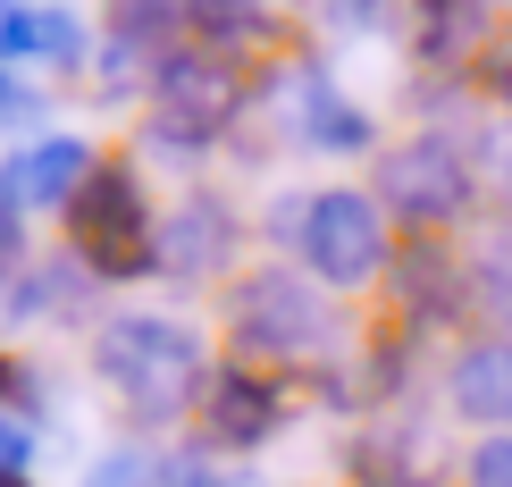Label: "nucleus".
Here are the masks:
<instances>
[{
  "mask_svg": "<svg viewBox=\"0 0 512 487\" xmlns=\"http://www.w3.org/2000/svg\"><path fill=\"white\" fill-rule=\"evenodd\" d=\"M269 244L294 252V269L319 278L328 294H353L370 278L395 269V227H387V202L370 185H311V194H277L269 202Z\"/></svg>",
  "mask_w": 512,
  "mask_h": 487,
  "instance_id": "nucleus-1",
  "label": "nucleus"
},
{
  "mask_svg": "<svg viewBox=\"0 0 512 487\" xmlns=\"http://www.w3.org/2000/svg\"><path fill=\"white\" fill-rule=\"evenodd\" d=\"M93 378L126 412L177 420V412H202L210 345H202L194 320H177V311H118V320H101V336H93Z\"/></svg>",
  "mask_w": 512,
  "mask_h": 487,
  "instance_id": "nucleus-2",
  "label": "nucleus"
},
{
  "mask_svg": "<svg viewBox=\"0 0 512 487\" xmlns=\"http://www.w3.org/2000/svg\"><path fill=\"white\" fill-rule=\"evenodd\" d=\"M59 219H68V261L84 278H152L160 269V210L143 194L135 152H101V168Z\"/></svg>",
  "mask_w": 512,
  "mask_h": 487,
  "instance_id": "nucleus-3",
  "label": "nucleus"
},
{
  "mask_svg": "<svg viewBox=\"0 0 512 487\" xmlns=\"http://www.w3.org/2000/svg\"><path fill=\"white\" fill-rule=\"evenodd\" d=\"M227 336H236V353L252 370L261 362L269 370L311 362V353L336 336V294L319 278H303V269L261 261V269H244V278L227 286Z\"/></svg>",
  "mask_w": 512,
  "mask_h": 487,
  "instance_id": "nucleus-4",
  "label": "nucleus"
},
{
  "mask_svg": "<svg viewBox=\"0 0 512 487\" xmlns=\"http://www.w3.org/2000/svg\"><path fill=\"white\" fill-rule=\"evenodd\" d=\"M378 202H387V219L420 227V236L454 227L462 210L479 202V152H471V135H454V126H420V135L387 143V152H378Z\"/></svg>",
  "mask_w": 512,
  "mask_h": 487,
  "instance_id": "nucleus-5",
  "label": "nucleus"
},
{
  "mask_svg": "<svg viewBox=\"0 0 512 487\" xmlns=\"http://www.w3.org/2000/svg\"><path fill=\"white\" fill-rule=\"evenodd\" d=\"M269 118L286 126L303 152H328V160H353V152H378V118L319 68L311 51H294L286 68L269 76Z\"/></svg>",
  "mask_w": 512,
  "mask_h": 487,
  "instance_id": "nucleus-6",
  "label": "nucleus"
},
{
  "mask_svg": "<svg viewBox=\"0 0 512 487\" xmlns=\"http://www.w3.org/2000/svg\"><path fill=\"white\" fill-rule=\"evenodd\" d=\"M387 34H403V51L429 76H471L479 51L504 34V17H496V0H395Z\"/></svg>",
  "mask_w": 512,
  "mask_h": 487,
  "instance_id": "nucleus-7",
  "label": "nucleus"
},
{
  "mask_svg": "<svg viewBox=\"0 0 512 487\" xmlns=\"http://www.w3.org/2000/svg\"><path fill=\"white\" fill-rule=\"evenodd\" d=\"M236 244H244V219L219 185H194V194H177L160 210V269L168 278H227Z\"/></svg>",
  "mask_w": 512,
  "mask_h": 487,
  "instance_id": "nucleus-8",
  "label": "nucleus"
},
{
  "mask_svg": "<svg viewBox=\"0 0 512 487\" xmlns=\"http://www.w3.org/2000/svg\"><path fill=\"white\" fill-rule=\"evenodd\" d=\"M277 412H286V387H277V370H252V362L210 370V387H202V437H210V446L252 454V446L277 429Z\"/></svg>",
  "mask_w": 512,
  "mask_h": 487,
  "instance_id": "nucleus-9",
  "label": "nucleus"
},
{
  "mask_svg": "<svg viewBox=\"0 0 512 487\" xmlns=\"http://www.w3.org/2000/svg\"><path fill=\"white\" fill-rule=\"evenodd\" d=\"M387 278H395V311L412 328H437V320H462V311H471V261L445 236H412L395 252Z\"/></svg>",
  "mask_w": 512,
  "mask_h": 487,
  "instance_id": "nucleus-10",
  "label": "nucleus"
},
{
  "mask_svg": "<svg viewBox=\"0 0 512 487\" xmlns=\"http://www.w3.org/2000/svg\"><path fill=\"white\" fill-rule=\"evenodd\" d=\"M101 168V152L84 135H34L26 152H9L0 160V177H9V194L17 210H68L84 194V177Z\"/></svg>",
  "mask_w": 512,
  "mask_h": 487,
  "instance_id": "nucleus-11",
  "label": "nucleus"
},
{
  "mask_svg": "<svg viewBox=\"0 0 512 487\" xmlns=\"http://www.w3.org/2000/svg\"><path fill=\"white\" fill-rule=\"evenodd\" d=\"M445 404L462 420H479V429H512V336H479V345L454 353V370H445Z\"/></svg>",
  "mask_w": 512,
  "mask_h": 487,
  "instance_id": "nucleus-12",
  "label": "nucleus"
},
{
  "mask_svg": "<svg viewBox=\"0 0 512 487\" xmlns=\"http://www.w3.org/2000/svg\"><path fill=\"white\" fill-rule=\"evenodd\" d=\"M462 261H471V311L496 320V336H512V236H487Z\"/></svg>",
  "mask_w": 512,
  "mask_h": 487,
  "instance_id": "nucleus-13",
  "label": "nucleus"
},
{
  "mask_svg": "<svg viewBox=\"0 0 512 487\" xmlns=\"http://www.w3.org/2000/svg\"><path fill=\"white\" fill-rule=\"evenodd\" d=\"M303 26L311 34H387L395 0H303Z\"/></svg>",
  "mask_w": 512,
  "mask_h": 487,
  "instance_id": "nucleus-14",
  "label": "nucleus"
},
{
  "mask_svg": "<svg viewBox=\"0 0 512 487\" xmlns=\"http://www.w3.org/2000/svg\"><path fill=\"white\" fill-rule=\"evenodd\" d=\"M471 84H479V101H496V110L512 118V26H504V34L487 42V51H479V68H471Z\"/></svg>",
  "mask_w": 512,
  "mask_h": 487,
  "instance_id": "nucleus-15",
  "label": "nucleus"
},
{
  "mask_svg": "<svg viewBox=\"0 0 512 487\" xmlns=\"http://www.w3.org/2000/svg\"><path fill=\"white\" fill-rule=\"evenodd\" d=\"M462 487H512V429L479 437V446L462 454Z\"/></svg>",
  "mask_w": 512,
  "mask_h": 487,
  "instance_id": "nucleus-16",
  "label": "nucleus"
},
{
  "mask_svg": "<svg viewBox=\"0 0 512 487\" xmlns=\"http://www.w3.org/2000/svg\"><path fill=\"white\" fill-rule=\"evenodd\" d=\"M26 454H34L26 420H0V471H9V479H26Z\"/></svg>",
  "mask_w": 512,
  "mask_h": 487,
  "instance_id": "nucleus-17",
  "label": "nucleus"
},
{
  "mask_svg": "<svg viewBox=\"0 0 512 487\" xmlns=\"http://www.w3.org/2000/svg\"><path fill=\"white\" fill-rule=\"evenodd\" d=\"M84 487H143V462H135V454H118V462H101Z\"/></svg>",
  "mask_w": 512,
  "mask_h": 487,
  "instance_id": "nucleus-18",
  "label": "nucleus"
},
{
  "mask_svg": "<svg viewBox=\"0 0 512 487\" xmlns=\"http://www.w3.org/2000/svg\"><path fill=\"white\" fill-rule=\"evenodd\" d=\"M487 168H496L504 194H512V118H504V135H496V152H487Z\"/></svg>",
  "mask_w": 512,
  "mask_h": 487,
  "instance_id": "nucleus-19",
  "label": "nucleus"
},
{
  "mask_svg": "<svg viewBox=\"0 0 512 487\" xmlns=\"http://www.w3.org/2000/svg\"><path fill=\"white\" fill-rule=\"evenodd\" d=\"M219 9H269V0H219Z\"/></svg>",
  "mask_w": 512,
  "mask_h": 487,
  "instance_id": "nucleus-20",
  "label": "nucleus"
},
{
  "mask_svg": "<svg viewBox=\"0 0 512 487\" xmlns=\"http://www.w3.org/2000/svg\"><path fill=\"white\" fill-rule=\"evenodd\" d=\"M387 487H429V479H387Z\"/></svg>",
  "mask_w": 512,
  "mask_h": 487,
  "instance_id": "nucleus-21",
  "label": "nucleus"
},
{
  "mask_svg": "<svg viewBox=\"0 0 512 487\" xmlns=\"http://www.w3.org/2000/svg\"><path fill=\"white\" fill-rule=\"evenodd\" d=\"M0 487H26V479H9V471H0Z\"/></svg>",
  "mask_w": 512,
  "mask_h": 487,
  "instance_id": "nucleus-22",
  "label": "nucleus"
},
{
  "mask_svg": "<svg viewBox=\"0 0 512 487\" xmlns=\"http://www.w3.org/2000/svg\"><path fill=\"white\" fill-rule=\"evenodd\" d=\"M0 387H9V362H0Z\"/></svg>",
  "mask_w": 512,
  "mask_h": 487,
  "instance_id": "nucleus-23",
  "label": "nucleus"
}]
</instances>
